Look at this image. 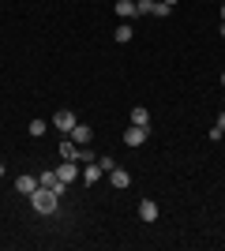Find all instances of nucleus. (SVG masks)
I'll return each mask as SVG.
<instances>
[{
    "instance_id": "1",
    "label": "nucleus",
    "mask_w": 225,
    "mask_h": 251,
    "mask_svg": "<svg viewBox=\"0 0 225 251\" xmlns=\"http://www.w3.org/2000/svg\"><path fill=\"white\" fill-rule=\"evenodd\" d=\"M56 202H60V199L53 195V188H38V191L30 195V210H38V214H53Z\"/></svg>"
},
{
    "instance_id": "2",
    "label": "nucleus",
    "mask_w": 225,
    "mask_h": 251,
    "mask_svg": "<svg viewBox=\"0 0 225 251\" xmlns=\"http://www.w3.org/2000/svg\"><path fill=\"white\" fill-rule=\"evenodd\" d=\"M147 135H150V127H139V124H131L128 131H124V147H131V150H139L143 143H147Z\"/></svg>"
},
{
    "instance_id": "3",
    "label": "nucleus",
    "mask_w": 225,
    "mask_h": 251,
    "mask_svg": "<svg viewBox=\"0 0 225 251\" xmlns=\"http://www.w3.org/2000/svg\"><path fill=\"white\" fill-rule=\"evenodd\" d=\"M75 124H79V120H75L72 109H60V113L53 116V127H56V131H64V135H72V127H75Z\"/></svg>"
},
{
    "instance_id": "4",
    "label": "nucleus",
    "mask_w": 225,
    "mask_h": 251,
    "mask_svg": "<svg viewBox=\"0 0 225 251\" xmlns=\"http://www.w3.org/2000/svg\"><path fill=\"white\" fill-rule=\"evenodd\" d=\"M38 188H42V180H38V176H26V173H23V176L15 180V191H19V195H26V199H30Z\"/></svg>"
},
{
    "instance_id": "5",
    "label": "nucleus",
    "mask_w": 225,
    "mask_h": 251,
    "mask_svg": "<svg viewBox=\"0 0 225 251\" xmlns=\"http://www.w3.org/2000/svg\"><path fill=\"white\" fill-rule=\"evenodd\" d=\"M56 150H60V157H64V161H79V154H83V147H79V143H75L72 135H68V139H64V143H60Z\"/></svg>"
},
{
    "instance_id": "6",
    "label": "nucleus",
    "mask_w": 225,
    "mask_h": 251,
    "mask_svg": "<svg viewBox=\"0 0 225 251\" xmlns=\"http://www.w3.org/2000/svg\"><path fill=\"white\" fill-rule=\"evenodd\" d=\"M56 180H64V184L79 180V161H60V169H56Z\"/></svg>"
},
{
    "instance_id": "7",
    "label": "nucleus",
    "mask_w": 225,
    "mask_h": 251,
    "mask_svg": "<svg viewBox=\"0 0 225 251\" xmlns=\"http://www.w3.org/2000/svg\"><path fill=\"white\" fill-rule=\"evenodd\" d=\"M72 139L79 143V147H86V143L94 139V127H90V124H75V127H72Z\"/></svg>"
},
{
    "instance_id": "8",
    "label": "nucleus",
    "mask_w": 225,
    "mask_h": 251,
    "mask_svg": "<svg viewBox=\"0 0 225 251\" xmlns=\"http://www.w3.org/2000/svg\"><path fill=\"white\" fill-rule=\"evenodd\" d=\"M101 176H105V169L98 165V161H90V165L83 169V184H98V180H101Z\"/></svg>"
},
{
    "instance_id": "9",
    "label": "nucleus",
    "mask_w": 225,
    "mask_h": 251,
    "mask_svg": "<svg viewBox=\"0 0 225 251\" xmlns=\"http://www.w3.org/2000/svg\"><path fill=\"white\" fill-rule=\"evenodd\" d=\"M139 218L143 221H158V202H154V199H143L139 202Z\"/></svg>"
},
{
    "instance_id": "10",
    "label": "nucleus",
    "mask_w": 225,
    "mask_h": 251,
    "mask_svg": "<svg viewBox=\"0 0 225 251\" xmlns=\"http://www.w3.org/2000/svg\"><path fill=\"white\" fill-rule=\"evenodd\" d=\"M117 15H120L124 23L135 19V15H139V11H135V0H117Z\"/></svg>"
},
{
    "instance_id": "11",
    "label": "nucleus",
    "mask_w": 225,
    "mask_h": 251,
    "mask_svg": "<svg viewBox=\"0 0 225 251\" xmlns=\"http://www.w3.org/2000/svg\"><path fill=\"white\" fill-rule=\"evenodd\" d=\"M109 180H113V188H128V184H131V173H128V169H113V173H109Z\"/></svg>"
},
{
    "instance_id": "12",
    "label": "nucleus",
    "mask_w": 225,
    "mask_h": 251,
    "mask_svg": "<svg viewBox=\"0 0 225 251\" xmlns=\"http://www.w3.org/2000/svg\"><path fill=\"white\" fill-rule=\"evenodd\" d=\"M128 120H131V124H139V127H150V113L143 109V105H135V109H131Z\"/></svg>"
},
{
    "instance_id": "13",
    "label": "nucleus",
    "mask_w": 225,
    "mask_h": 251,
    "mask_svg": "<svg viewBox=\"0 0 225 251\" xmlns=\"http://www.w3.org/2000/svg\"><path fill=\"white\" fill-rule=\"evenodd\" d=\"M131 34H135V30H131V23H120L117 30H113V38H117L120 45H128V42H131Z\"/></svg>"
},
{
    "instance_id": "14",
    "label": "nucleus",
    "mask_w": 225,
    "mask_h": 251,
    "mask_svg": "<svg viewBox=\"0 0 225 251\" xmlns=\"http://www.w3.org/2000/svg\"><path fill=\"white\" fill-rule=\"evenodd\" d=\"M45 127H49L45 120H30V135H34V139H42V135H45Z\"/></svg>"
},
{
    "instance_id": "15",
    "label": "nucleus",
    "mask_w": 225,
    "mask_h": 251,
    "mask_svg": "<svg viewBox=\"0 0 225 251\" xmlns=\"http://www.w3.org/2000/svg\"><path fill=\"white\" fill-rule=\"evenodd\" d=\"M150 15H158V19H165V15H169V4H161V0H154V11H150Z\"/></svg>"
},
{
    "instance_id": "16",
    "label": "nucleus",
    "mask_w": 225,
    "mask_h": 251,
    "mask_svg": "<svg viewBox=\"0 0 225 251\" xmlns=\"http://www.w3.org/2000/svg\"><path fill=\"white\" fill-rule=\"evenodd\" d=\"M38 180H42V188H53V180H56V173H53V169H49V173H42V176H38Z\"/></svg>"
},
{
    "instance_id": "17",
    "label": "nucleus",
    "mask_w": 225,
    "mask_h": 251,
    "mask_svg": "<svg viewBox=\"0 0 225 251\" xmlns=\"http://www.w3.org/2000/svg\"><path fill=\"white\" fill-rule=\"evenodd\" d=\"M64 191H68V184H64V180H53V195H56V199H60Z\"/></svg>"
},
{
    "instance_id": "18",
    "label": "nucleus",
    "mask_w": 225,
    "mask_h": 251,
    "mask_svg": "<svg viewBox=\"0 0 225 251\" xmlns=\"http://www.w3.org/2000/svg\"><path fill=\"white\" fill-rule=\"evenodd\" d=\"M214 127H222V131H225V113H218V124Z\"/></svg>"
},
{
    "instance_id": "19",
    "label": "nucleus",
    "mask_w": 225,
    "mask_h": 251,
    "mask_svg": "<svg viewBox=\"0 0 225 251\" xmlns=\"http://www.w3.org/2000/svg\"><path fill=\"white\" fill-rule=\"evenodd\" d=\"M218 34H222V38H225V23H222V26H218Z\"/></svg>"
},
{
    "instance_id": "20",
    "label": "nucleus",
    "mask_w": 225,
    "mask_h": 251,
    "mask_svg": "<svg viewBox=\"0 0 225 251\" xmlns=\"http://www.w3.org/2000/svg\"><path fill=\"white\" fill-rule=\"evenodd\" d=\"M161 4H169V8H173V4H176V0H161Z\"/></svg>"
},
{
    "instance_id": "21",
    "label": "nucleus",
    "mask_w": 225,
    "mask_h": 251,
    "mask_svg": "<svg viewBox=\"0 0 225 251\" xmlns=\"http://www.w3.org/2000/svg\"><path fill=\"white\" fill-rule=\"evenodd\" d=\"M222 23H225V4H222Z\"/></svg>"
},
{
    "instance_id": "22",
    "label": "nucleus",
    "mask_w": 225,
    "mask_h": 251,
    "mask_svg": "<svg viewBox=\"0 0 225 251\" xmlns=\"http://www.w3.org/2000/svg\"><path fill=\"white\" fill-rule=\"evenodd\" d=\"M0 180H4V165H0Z\"/></svg>"
},
{
    "instance_id": "23",
    "label": "nucleus",
    "mask_w": 225,
    "mask_h": 251,
    "mask_svg": "<svg viewBox=\"0 0 225 251\" xmlns=\"http://www.w3.org/2000/svg\"><path fill=\"white\" fill-rule=\"evenodd\" d=\"M222 86H225V72H222Z\"/></svg>"
}]
</instances>
